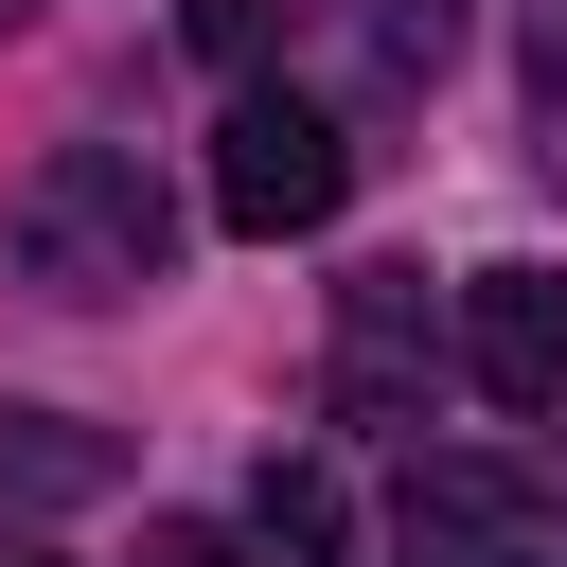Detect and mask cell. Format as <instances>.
Wrapping results in <instances>:
<instances>
[{"label": "cell", "mask_w": 567, "mask_h": 567, "mask_svg": "<svg viewBox=\"0 0 567 567\" xmlns=\"http://www.w3.org/2000/svg\"><path fill=\"white\" fill-rule=\"evenodd\" d=\"M0 266H18L35 301H142V284L177 266V195H159L124 142H53V159L18 177V213H0Z\"/></svg>", "instance_id": "obj_1"}, {"label": "cell", "mask_w": 567, "mask_h": 567, "mask_svg": "<svg viewBox=\"0 0 567 567\" xmlns=\"http://www.w3.org/2000/svg\"><path fill=\"white\" fill-rule=\"evenodd\" d=\"M337 195H354V124H337V106H301V89H248V106L213 124V230L284 248V230H319Z\"/></svg>", "instance_id": "obj_2"}, {"label": "cell", "mask_w": 567, "mask_h": 567, "mask_svg": "<svg viewBox=\"0 0 567 567\" xmlns=\"http://www.w3.org/2000/svg\"><path fill=\"white\" fill-rule=\"evenodd\" d=\"M461 372L496 408H567V266H478L461 284Z\"/></svg>", "instance_id": "obj_3"}, {"label": "cell", "mask_w": 567, "mask_h": 567, "mask_svg": "<svg viewBox=\"0 0 567 567\" xmlns=\"http://www.w3.org/2000/svg\"><path fill=\"white\" fill-rule=\"evenodd\" d=\"M532 549H549V514L514 478H478V461H425L408 478V567H532Z\"/></svg>", "instance_id": "obj_4"}, {"label": "cell", "mask_w": 567, "mask_h": 567, "mask_svg": "<svg viewBox=\"0 0 567 567\" xmlns=\"http://www.w3.org/2000/svg\"><path fill=\"white\" fill-rule=\"evenodd\" d=\"M248 532H266V549H301V567H337V532H354V514H337V478H319V461H266V478H248Z\"/></svg>", "instance_id": "obj_5"}, {"label": "cell", "mask_w": 567, "mask_h": 567, "mask_svg": "<svg viewBox=\"0 0 567 567\" xmlns=\"http://www.w3.org/2000/svg\"><path fill=\"white\" fill-rule=\"evenodd\" d=\"M0 425H18V408H0ZM89 478H106V443L53 425V408H35V443H0V496H89Z\"/></svg>", "instance_id": "obj_6"}, {"label": "cell", "mask_w": 567, "mask_h": 567, "mask_svg": "<svg viewBox=\"0 0 567 567\" xmlns=\"http://www.w3.org/2000/svg\"><path fill=\"white\" fill-rule=\"evenodd\" d=\"M372 53H390V71H443V53H461V0H372Z\"/></svg>", "instance_id": "obj_7"}, {"label": "cell", "mask_w": 567, "mask_h": 567, "mask_svg": "<svg viewBox=\"0 0 567 567\" xmlns=\"http://www.w3.org/2000/svg\"><path fill=\"white\" fill-rule=\"evenodd\" d=\"M177 35H195V53H213V71H248V53H266V35H284V0H177Z\"/></svg>", "instance_id": "obj_8"}, {"label": "cell", "mask_w": 567, "mask_h": 567, "mask_svg": "<svg viewBox=\"0 0 567 567\" xmlns=\"http://www.w3.org/2000/svg\"><path fill=\"white\" fill-rule=\"evenodd\" d=\"M532 106H549V177H567V0H532Z\"/></svg>", "instance_id": "obj_9"}, {"label": "cell", "mask_w": 567, "mask_h": 567, "mask_svg": "<svg viewBox=\"0 0 567 567\" xmlns=\"http://www.w3.org/2000/svg\"><path fill=\"white\" fill-rule=\"evenodd\" d=\"M142 567H248V549H230V532H213V514H177V532H159V549H142Z\"/></svg>", "instance_id": "obj_10"}]
</instances>
